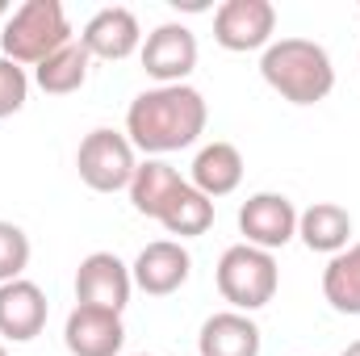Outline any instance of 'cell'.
Segmentation results:
<instances>
[{
  "label": "cell",
  "mask_w": 360,
  "mask_h": 356,
  "mask_svg": "<svg viewBox=\"0 0 360 356\" xmlns=\"http://www.w3.org/2000/svg\"><path fill=\"white\" fill-rule=\"evenodd\" d=\"M323 298L340 314H360V243L344 248L323 268Z\"/></svg>",
  "instance_id": "20"
},
{
  "label": "cell",
  "mask_w": 360,
  "mask_h": 356,
  "mask_svg": "<svg viewBox=\"0 0 360 356\" xmlns=\"http://www.w3.org/2000/svg\"><path fill=\"white\" fill-rule=\"evenodd\" d=\"M197 193H205L210 201L214 197H226L243 184V155L235 143H210L197 151L193 160V180H188Z\"/></svg>",
  "instance_id": "16"
},
{
  "label": "cell",
  "mask_w": 360,
  "mask_h": 356,
  "mask_svg": "<svg viewBox=\"0 0 360 356\" xmlns=\"http://www.w3.org/2000/svg\"><path fill=\"white\" fill-rule=\"evenodd\" d=\"M89 63L92 55L80 46V38H72L63 51H55L51 59H42L34 68V84L51 96H68V92H80L89 80Z\"/></svg>",
  "instance_id": "17"
},
{
  "label": "cell",
  "mask_w": 360,
  "mask_h": 356,
  "mask_svg": "<svg viewBox=\"0 0 360 356\" xmlns=\"http://www.w3.org/2000/svg\"><path fill=\"white\" fill-rule=\"evenodd\" d=\"M0 21H4V0H0Z\"/></svg>",
  "instance_id": "24"
},
{
  "label": "cell",
  "mask_w": 360,
  "mask_h": 356,
  "mask_svg": "<svg viewBox=\"0 0 360 356\" xmlns=\"http://www.w3.org/2000/svg\"><path fill=\"white\" fill-rule=\"evenodd\" d=\"M160 222H164V231H168V235L197 239V235H205V231L214 227V201H210L205 193H197V189L184 180L176 193H172V201L164 205Z\"/></svg>",
  "instance_id": "19"
},
{
  "label": "cell",
  "mask_w": 360,
  "mask_h": 356,
  "mask_svg": "<svg viewBox=\"0 0 360 356\" xmlns=\"http://www.w3.org/2000/svg\"><path fill=\"white\" fill-rule=\"evenodd\" d=\"M139 356H147V352H139Z\"/></svg>",
  "instance_id": "26"
},
{
  "label": "cell",
  "mask_w": 360,
  "mask_h": 356,
  "mask_svg": "<svg viewBox=\"0 0 360 356\" xmlns=\"http://www.w3.org/2000/svg\"><path fill=\"white\" fill-rule=\"evenodd\" d=\"M297 239L310 248V252H327V256H340L352 239V214L335 201H314L310 210L297 214Z\"/></svg>",
  "instance_id": "15"
},
{
  "label": "cell",
  "mask_w": 360,
  "mask_h": 356,
  "mask_svg": "<svg viewBox=\"0 0 360 356\" xmlns=\"http://www.w3.org/2000/svg\"><path fill=\"white\" fill-rule=\"evenodd\" d=\"M272 30H276V8L269 0H226L214 13V42L235 55L269 51Z\"/></svg>",
  "instance_id": "6"
},
{
  "label": "cell",
  "mask_w": 360,
  "mask_h": 356,
  "mask_svg": "<svg viewBox=\"0 0 360 356\" xmlns=\"http://www.w3.org/2000/svg\"><path fill=\"white\" fill-rule=\"evenodd\" d=\"M76 168H80V180L92 193H117V189H130V180L139 172V160H134V147L126 134L92 130V134H84V143L76 151Z\"/></svg>",
  "instance_id": "5"
},
{
  "label": "cell",
  "mask_w": 360,
  "mask_h": 356,
  "mask_svg": "<svg viewBox=\"0 0 360 356\" xmlns=\"http://www.w3.org/2000/svg\"><path fill=\"white\" fill-rule=\"evenodd\" d=\"M260 76L289 105H319L335 89V63L310 38H281V42H272L264 51V59H260Z\"/></svg>",
  "instance_id": "2"
},
{
  "label": "cell",
  "mask_w": 360,
  "mask_h": 356,
  "mask_svg": "<svg viewBox=\"0 0 360 356\" xmlns=\"http://www.w3.org/2000/svg\"><path fill=\"white\" fill-rule=\"evenodd\" d=\"M276 285H281V272L272 252H260L252 243H235L222 252L218 260V293L239 310V314H252L260 306H269L276 298Z\"/></svg>",
  "instance_id": "4"
},
{
  "label": "cell",
  "mask_w": 360,
  "mask_h": 356,
  "mask_svg": "<svg viewBox=\"0 0 360 356\" xmlns=\"http://www.w3.org/2000/svg\"><path fill=\"white\" fill-rule=\"evenodd\" d=\"M239 231H243V243L260 252H276L297 235V210L285 193H256L239 205Z\"/></svg>",
  "instance_id": "7"
},
{
  "label": "cell",
  "mask_w": 360,
  "mask_h": 356,
  "mask_svg": "<svg viewBox=\"0 0 360 356\" xmlns=\"http://www.w3.org/2000/svg\"><path fill=\"white\" fill-rule=\"evenodd\" d=\"M0 42H4V59L38 68L42 59H51L55 51H63L72 42V21L59 0H25L4 21Z\"/></svg>",
  "instance_id": "3"
},
{
  "label": "cell",
  "mask_w": 360,
  "mask_h": 356,
  "mask_svg": "<svg viewBox=\"0 0 360 356\" xmlns=\"http://www.w3.org/2000/svg\"><path fill=\"white\" fill-rule=\"evenodd\" d=\"M139 55H143V72L151 80H160V84H184L193 76V68H197V38H193L188 25L168 21V25H160V30L147 34V42H143Z\"/></svg>",
  "instance_id": "9"
},
{
  "label": "cell",
  "mask_w": 360,
  "mask_h": 356,
  "mask_svg": "<svg viewBox=\"0 0 360 356\" xmlns=\"http://www.w3.org/2000/svg\"><path fill=\"white\" fill-rule=\"evenodd\" d=\"M344 356H360V340H356V344H348V348H344Z\"/></svg>",
  "instance_id": "23"
},
{
  "label": "cell",
  "mask_w": 360,
  "mask_h": 356,
  "mask_svg": "<svg viewBox=\"0 0 360 356\" xmlns=\"http://www.w3.org/2000/svg\"><path fill=\"white\" fill-rule=\"evenodd\" d=\"M210 122L205 96L193 84H160L139 92L126 109V139L134 151L168 155L180 147H193Z\"/></svg>",
  "instance_id": "1"
},
{
  "label": "cell",
  "mask_w": 360,
  "mask_h": 356,
  "mask_svg": "<svg viewBox=\"0 0 360 356\" xmlns=\"http://www.w3.org/2000/svg\"><path fill=\"white\" fill-rule=\"evenodd\" d=\"M30 265V239L17 222H0V285L21 281V272Z\"/></svg>",
  "instance_id": "21"
},
{
  "label": "cell",
  "mask_w": 360,
  "mask_h": 356,
  "mask_svg": "<svg viewBox=\"0 0 360 356\" xmlns=\"http://www.w3.org/2000/svg\"><path fill=\"white\" fill-rule=\"evenodd\" d=\"M25 96H30V76H25V68L0 55V117H13V113L25 105Z\"/></svg>",
  "instance_id": "22"
},
{
  "label": "cell",
  "mask_w": 360,
  "mask_h": 356,
  "mask_svg": "<svg viewBox=\"0 0 360 356\" xmlns=\"http://www.w3.org/2000/svg\"><path fill=\"white\" fill-rule=\"evenodd\" d=\"M46 293L34 281H8L0 285V336L13 344H30L46 327Z\"/></svg>",
  "instance_id": "13"
},
{
  "label": "cell",
  "mask_w": 360,
  "mask_h": 356,
  "mask_svg": "<svg viewBox=\"0 0 360 356\" xmlns=\"http://www.w3.org/2000/svg\"><path fill=\"white\" fill-rule=\"evenodd\" d=\"M188 272H193V256L180 248L176 239H155V243H147V248L139 252L134 268H130L134 285H139L143 293H151V298L176 293L180 285L188 281Z\"/></svg>",
  "instance_id": "12"
},
{
  "label": "cell",
  "mask_w": 360,
  "mask_h": 356,
  "mask_svg": "<svg viewBox=\"0 0 360 356\" xmlns=\"http://www.w3.org/2000/svg\"><path fill=\"white\" fill-rule=\"evenodd\" d=\"M0 356H8V352H4V344H0Z\"/></svg>",
  "instance_id": "25"
},
{
  "label": "cell",
  "mask_w": 360,
  "mask_h": 356,
  "mask_svg": "<svg viewBox=\"0 0 360 356\" xmlns=\"http://www.w3.org/2000/svg\"><path fill=\"white\" fill-rule=\"evenodd\" d=\"M180 184V172L172 164H164V160H147V164H139V172L130 180V201H134V210L143 214V218H155L160 222V214H164V205L172 201V193H176Z\"/></svg>",
  "instance_id": "18"
},
{
  "label": "cell",
  "mask_w": 360,
  "mask_h": 356,
  "mask_svg": "<svg viewBox=\"0 0 360 356\" xmlns=\"http://www.w3.org/2000/svg\"><path fill=\"white\" fill-rule=\"evenodd\" d=\"M63 344L72 356H117L126 344L122 314L96 310V306H76L63 323Z\"/></svg>",
  "instance_id": "11"
},
{
  "label": "cell",
  "mask_w": 360,
  "mask_h": 356,
  "mask_svg": "<svg viewBox=\"0 0 360 356\" xmlns=\"http://www.w3.org/2000/svg\"><path fill=\"white\" fill-rule=\"evenodd\" d=\"M80 46L89 51L92 59H105V63H122L130 59L134 51H143V30H139V17L122 4H109L101 13H92L89 25L80 30Z\"/></svg>",
  "instance_id": "10"
},
{
  "label": "cell",
  "mask_w": 360,
  "mask_h": 356,
  "mask_svg": "<svg viewBox=\"0 0 360 356\" xmlns=\"http://www.w3.org/2000/svg\"><path fill=\"white\" fill-rule=\"evenodd\" d=\"M130 289H134V276L113 252H92L76 268V302L80 306L122 314L126 302H130Z\"/></svg>",
  "instance_id": "8"
},
{
  "label": "cell",
  "mask_w": 360,
  "mask_h": 356,
  "mask_svg": "<svg viewBox=\"0 0 360 356\" xmlns=\"http://www.w3.org/2000/svg\"><path fill=\"white\" fill-rule=\"evenodd\" d=\"M197 352L201 356H260V327L248 314H239V310L210 314L201 323Z\"/></svg>",
  "instance_id": "14"
}]
</instances>
